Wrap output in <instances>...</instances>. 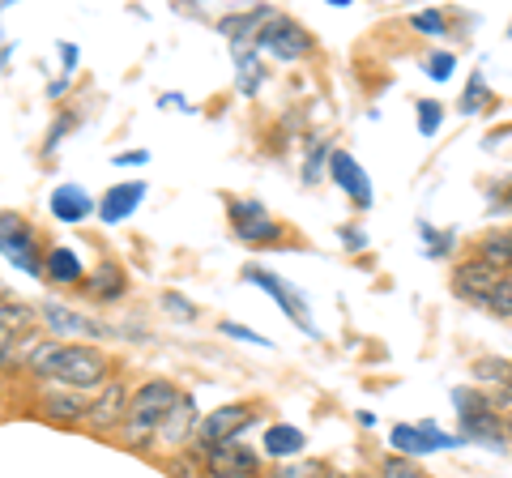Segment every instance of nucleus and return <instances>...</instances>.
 <instances>
[{"label":"nucleus","instance_id":"nucleus-1","mask_svg":"<svg viewBox=\"0 0 512 478\" xmlns=\"http://www.w3.org/2000/svg\"><path fill=\"white\" fill-rule=\"evenodd\" d=\"M30 368L43 380H60L69 389H103L107 385V359L94 346H56L47 342L30 355Z\"/></svg>","mask_w":512,"mask_h":478},{"label":"nucleus","instance_id":"nucleus-2","mask_svg":"<svg viewBox=\"0 0 512 478\" xmlns=\"http://www.w3.org/2000/svg\"><path fill=\"white\" fill-rule=\"evenodd\" d=\"M175 402H180V389L171 385V380H150V385H141L133 393V402H128V440H146L150 432H158L163 427V419L175 410Z\"/></svg>","mask_w":512,"mask_h":478},{"label":"nucleus","instance_id":"nucleus-3","mask_svg":"<svg viewBox=\"0 0 512 478\" xmlns=\"http://www.w3.org/2000/svg\"><path fill=\"white\" fill-rule=\"evenodd\" d=\"M453 406H457V423H461V440H478V444H508L504 419L495 414L491 397L478 389H453Z\"/></svg>","mask_w":512,"mask_h":478},{"label":"nucleus","instance_id":"nucleus-4","mask_svg":"<svg viewBox=\"0 0 512 478\" xmlns=\"http://www.w3.org/2000/svg\"><path fill=\"white\" fill-rule=\"evenodd\" d=\"M256 47L269 52V56H278V60H303L312 52V35L299 22H291V18H274L269 26H261Z\"/></svg>","mask_w":512,"mask_h":478},{"label":"nucleus","instance_id":"nucleus-5","mask_svg":"<svg viewBox=\"0 0 512 478\" xmlns=\"http://www.w3.org/2000/svg\"><path fill=\"white\" fill-rule=\"evenodd\" d=\"M244 278L252 282V286H261V291H269L282 304V312L291 316V321L303 329V333H316V321L308 316V304H303V295L295 291V286H286L278 274H269V269H261V265H248L244 269Z\"/></svg>","mask_w":512,"mask_h":478},{"label":"nucleus","instance_id":"nucleus-6","mask_svg":"<svg viewBox=\"0 0 512 478\" xmlns=\"http://www.w3.org/2000/svg\"><path fill=\"white\" fill-rule=\"evenodd\" d=\"M0 257H9L22 274L39 278V257H35V235L26 231L18 214H0Z\"/></svg>","mask_w":512,"mask_h":478},{"label":"nucleus","instance_id":"nucleus-7","mask_svg":"<svg viewBox=\"0 0 512 478\" xmlns=\"http://www.w3.org/2000/svg\"><path fill=\"white\" fill-rule=\"evenodd\" d=\"M231 227L244 244H274L282 235V227L269 218V210L261 201H231Z\"/></svg>","mask_w":512,"mask_h":478},{"label":"nucleus","instance_id":"nucleus-8","mask_svg":"<svg viewBox=\"0 0 512 478\" xmlns=\"http://www.w3.org/2000/svg\"><path fill=\"white\" fill-rule=\"evenodd\" d=\"M508 274H500L495 265H487V261H466L457 269V278H453V291L461 295V299H470V304H491V295L500 291V282H504Z\"/></svg>","mask_w":512,"mask_h":478},{"label":"nucleus","instance_id":"nucleus-9","mask_svg":"<svg viewBox=\"0 0 512 478\" xmlns=\"http://www.w3.org/2000/svg\"><path fill=\"white\" fill-rule=\"evenodd\" d=\"M128 419V389L120 385V380H107V385L99 389V397L90 402L86 410V423L94 427V432H111V427H120Z\"/></svg>","mask_w":512,"mask_h":478},{"label":"nucleus","instance_id":"nucleus-10","mask_svg":"<svg viewBox=\"0 0 512 478\" xmlns=\"http://www.w3.org/2000/svg\"><path fill=\"white\" fill-rule=\"evenodd\" d=\"M205 466H210L214 478H248L256 474V449H248V444H214L210 453H205Z\"/></svg>","mask_w":512,"mask_h":478},{"label":"nucleus","instance_id":"nucleus-11","mask_svg":"<svg viewBox=\"0 0 512 478\" xmlns=\"http://www.w3.org/2000/svg\"><path fill=\"white\" fill-rule=\"evenodd\" d=\"M329 171H333V184H338L342 193L359 205V210H367V205H372V184H367V171H363L346 150H333V154H329Z\"/></svg>","mask_w":512,"mask_h":478},{"label":"nucleus","instance_id":"nucleus-12","mask_svg":"<svg viewBox=\"0 0 512 478\" xmlns=\"http://www.w3.org/2000/svg\"><path fill=\"white\" fill-rule=\"evenodd\" d=\"M252 423V406H244V402H235V406H218L210 419L201 423V440L210 444H227V440H235V432H244V427Z\"/></svg>","mask_w":512,"mask_h":478},{"label":"nucleus","instance_id":"nucleus-13","mask_svg":"<svg viewBox=\"0 0 512 478\" xmlns=\"http://www.w3.org/2000/svg\"><path fill=\"white\" fill-rule=\"evenodd\" d=\"M43 325L52 333H60V338H99L103 333V325L94 321V316L73 312L64 304H43Z\"/></svg>","mask_w":512,"mask_h":478},{"label":"nucleus","instance_id":"nucleus-14","mask_svg":"<svg viewBox=\"0 0 512 478\" xmlns=\"http://www.w3.org/2000/svg\"><path fill=\"white\" fill-rule=\"evenodd\" d=\"M94 210H99V201H94L82 184H60V188H52V214L60 222H86Z\"/></svg>","mask_w":512,"mask_h":478},{"label":"nucleus","instance_id":"nucleus-15","mask_svg":"<svg viewBox=\"0 0 512 478\" xmlns=\"http://www.w3.org/2000/svg\"><path fill=\"white\" fill-rule=\"evenodd\" d=\"M141 197H146V184H141V180L116 184V188H111V193L99 201V218H103V222H124V218L141 205Z\"/></svg>","mask_w":512,"mask_h":478},{"label":"nucleus","instance_id":"nucleus-16","mask_svg":"<svg viewBox=\"0 0 512 478\" xmlns=\"http://www.w3.org/2000/svg\"><path fill=\"white\" fill-rule=\"evenodd\" d=\"M30 325V308L26 304H0V368L9 363L13 346H18V333Z\"/></svg>","mask_w":512,"mask_h":478},{"label":"nucleus","instance_id":"nucleus-17","mask_svg":"<svg viewBox=\"0 0 512 478\" xmlns=\"http://www.w3.org/2000/svg\"><path fill=\"white\" fill-rule=\"evenodd\" d=\"M192 427H197V406H192L188 397H180V402H175V410L163 419V427H158V432H163L167 444H184V440L192 436Z\"/></svg>","mask_w":512,"mask_h":478},{"label":"nucleus","instance_id":"nucleus-18","mask_svg":"<svg viewBox=\"0 0 512 478\" xmlns=\"http://www.w3.org/2000/svg\"><path fill=\"white\" fill-rule=\"evenodd\" d=\"M261 449L274 453V457H299L303 453V432H299V427H291V423H274L265 432Z\"/></svg>","mask_w":512,"mask_h":478},{"label":"nucleus","instance_id":"nucleus-19","mask_svg":"<svg viewBox=\"0 0 512 478\" xmlns=\"http://www.w3.org/2000/svg\"><path fill=\"white\" fill-rule=\"evenodd\" d=\"M47 278H52V282H64V286L82 278V261H77V252H73V248H64V244L47 252Z\"/></svg>","mask_w":512,"mask_h":478},{"label":"nucleus","instance_id":"nucleus-20","mask_svg":"<svg viewBox=\"0 0 512 478\" xmlns=\"http://www.w3.org/2000/svg\"><path fill=\"white\" fill-rule=\"evenodd\" d=\"M86 286H90V295H94V299H120L128 282H124V269H120V265H99Z\"/></svg>","mask_w":512,"mask_h":478},{"label":"nucleus","instance_id":"nucleus-21","mask_svg":"<svg viewBox=\"0 0 512 478\" xmlns=\"http://www.w3.org/2000/svg\"><path fill=\"white\" fill-rule=\"evenodd\" d=\"M235 65H239V90H244L248 99H252V94L261 90V82H265V77H261V73H265L261 60H256L252 47H235Z\"/></svg>","mask_w":512,"mask_h":478},{"label":"nucleus","instance_id":"nucleus-22","mask_svg":"<svg viewBox=\"0 0 512 478\" xmlns=\"http://www.w3.org/2000/svg\"><path fill=\"white\" fill-rule=\"evenodd\" d=\"M478 261L495 265L504 274V269H512V235H487L483 244H478Z\"/></svg>","mask_w":512,"mask_h":478},{"label":"nucleus","instance_id":"nucleus-23","mask_svg":"<svg viewBox=\"0 0 512 478\" xmlns=\"http://www.w3.org/2000/svg\"><path fill=\"white\" fill-rule=\"evenodd\" d=\"M393 449H397V453H406V457L431 453V440H427V432H423V423H419V427H410V423L393 427Z\"/></svg>","mask_w":512,"mask_h":478},{"label":"nucleus","instance_id":"nucleus-24","mask_svg":"<svg viewBox=\"0 0 512 478\" xmlns=\"http://www.w3.org/2000/svg\"><path fill=\"white\" fill-rule=\"evenodd\" d=\"M474 380H487V385H495V389H512V363L508 359H478Z\"/></svg>","mask_w":512,"mask_h":478},{"label":"nucleus","instance_id":"nucleus-25","mask_svg":"<svg viewBox=\"0 0 512 478\" xmlns=\"http://www.w3.org/2000/svg\"><path fill=\"white\" fill-rule=\"evenodd\" d=\"M43 410L52 414V419H60V423H77V419H86L90 406H82V397H47Z\"/></svg>","mask_w":512,"mask_h":478},{"label":"nucleus","instance_id":"nucleus-26","mask_svg":"<svg viewBox=\"0 0 512 478\" xmlns=\"http://www.w3.org/2000/svg\"><path fill=\"white\" fill-rule=\"evenodd\" d=\"M483 99H487V82H483V73H474L466 99H461V111H466V116H474V111H483Z\"/></svg>","mask_w":512,"mask_h":478},{"label":"nucleus","instance_id":"nucleus-27","mask_svg":"<svg viewBox=\"0 0 512 478\" xmlns=\"http://www.w3.org/2000/svg\"><path fill=\"white\" fill-rule=\"evenodd\" d=\"M440 116H444L440 103H436V99H423V103H419V133H427V137L436 133V129H440Z\"/></svg>","mask_w":512,"mask_h":478},{"label":"nucleus","instance_id":"nucleus-28","mask_svg":"<svg viewBox=\"0 0 512 478\" xmlns=\"http://www.w3.org/2000/svg\"><path fill=\"white\" fill-rule=\"evenodd\" d=\"M491 316H512V278L500 282V291L491 295V304H487Z\"/></svg>","mask_w":512,"mask_h":478},{"label":"nucleus","instance_id":"nucleus-29","mask_svg":"<svg viewBox=\"0 0 512 478\" xmlns=\"http://www.w3.org/2000/svg\"><path fill=\"white\" fill-rule=\"evenodd\" d=\"M274 478H325V466H316V461H295V466H282Z\"/></svg>","mask_w":512,"mask_h":478},{"label":"nucleus","instance_id":"nucleus-30","mask_svg":"<svg viewBox=\"0 0 512 478\" xmlns=\"http://www.w3.org/2000/svg\"><path fill=\"white\" fill-rule=\"evenodd\" d=\"M414 30H423V35H444V13L436 9H427V13H414Z\"/></svg>","mask_w":512,"mask_h":478},{"label":"nucleus","instance_id":"nucleus-31","mask_svg":"<svg viewBox=\"0 0 512 478\" xmlns=\"http://www.w3.org/2000/svg\"><path fill=\"white\" fill-rule=\"evenodd\" d=\"M163 308L175 316V321H192V316H197V308H192L184 295H175V291H167V295H163Z\"/></svg>","mask_w":512,"mask_h":478},{"label":"nucleus","instance_id":"nucleus-32","mask_svg":"<svg viewBox=\"0 0 512 478\" xmlns=\"http://www.w3.org/2000/svg\"><path fill=\"white\" fill-rule=\"evenodd\" d=\"M384 478H427V474L414 470L406 457H389V461H384Z\"/></svg>","mask_w":512,"mask_h":478},{"label":"nucleus","instance_id":"nucleus-33","mask_svg":"<svg viewBox=\"0 0 512 478\" xmlns=\"http://www.w3.org/2000/svg\"><path fill=\"white\" fill-rule=\"evenodd\" d=\"M453 65H457V60L453 56H448V52H436V56H431V77H436V82H448V73H453Z\"/></svg>","mask_w":512,"mask_h":478},{"label":"nucleus","instance_id":"nucleus-34","mask_svg":"<svg viewBox=\"0 0 512 478\" xmlns=\"http://www.w3.org/2000/svg\"><path fill=\"white\" fill-rule=\"evenodd\" d=\"M222 333H227V338H239V342H256V346H274L269 338H261V333H252V329H244V325H222Z\"/></svg>","mask_w":512,"mask_h":478},{"label":"nucleus","instance_id":"nucleus-35","mask_svg":"<svg viewBox=\"0 0 512 478\" xmlns=\"http://www.w3.org/2000/svg\"><path fill=\"white\" fill-rule=\"evenodd\" d=\"M320 158H325V146H316V150H312V158H308V167H303V180H308V184H316V180H320Z\"/></svg>","mask_w":512,"mask_h":478},{"label":"nucleus","instance_id":"nucleus-36","mask_svg":"<svg viewBox=\"0 0 512 478\" xmlns=\"http://www.w3.org/2000/svg\"><path fill=\"white\" fill-rule=\"evenodd\" d=\"M146 150H128V154H116V158H111V163H116V167H141V163H146Z\"/></svg>","mask_w":512,"mask_h":478},{"label":"nucleus","instance_id":"nucleus-37","mask_svg":"<svg viewBox=\"0 0 512 478\" xmlns=\"http://www.w3.org/2000/svg\"><path fill=\"white\" fill-rule=\"evenodd\" d=\"M423 239H431V248H427L431 257H444V252H448V235H436V231L423 227Z\"/></svg>","mask_w":512,"mask_h":478},{"label":"nucleus","instance_id":"nucleus-38","mask_svg":"<svg viewBox=\"0 0 512 478\" xmlns=\"http://www.w3.org/2000/svg\"><path fill=\"white\" fill-rule=\"evenodd\" d=\"M60 60H64V69H73L77 65V47L73 43H60Z\"/></svg>","mask_w":512,"mask_h":478},{"label":"nucleus","instance_id":"nucleus-39","mask_svg":"<svg viewBox=\"0 0 512 478\" xmlns=\"http://www.w3.org/2000/svg\"><path fill=\"white\" fill-rule=\"evenodd\" d=\"M342 239H350L346 248H363V244H367V235H363V231H350V227L342 231Z\"/></svg>","mask_w":512,"mask_h":478},{"label":"nucleus","instance_id":"nucleus-40","mask_svg":"<svg viewBox=\"0 0 512 478\" xmlns=\"http://www.w3.org/2000/svg\"><path fill=\"white\" fill-rule=\"evenodd\" d=\"M64 90H69V77H60V82H52V86H47V94H52V99H60Z\"/></svg>","mask_w":512,"mask_h":478},{"label":"nucleus","instance_id":"nucleus-41","mask_svg":"<svg viewBox=\"0 0 512 478\" xmlns=\"http://www.w3.org/2000/svg\"><path fill=\"white\" fill-rule=\"evenodd\" d=\"M508 39H512V26H508Z\"/></svg>","mask_w":512,"mask_h":478},{"label":"nucleus","instance_id":"nucleus-42","mask_svg":"<svg viewBox=\"0 0 512 478\" xmlns=\"http://www.w3.org/2000/svg\"><path fill=\"white\" fill-rule=\"evenodd\" d=\"M508 201H512V197H508Z\"/></svg>","mask_w":512,"mask_h":478}]
</instances>
